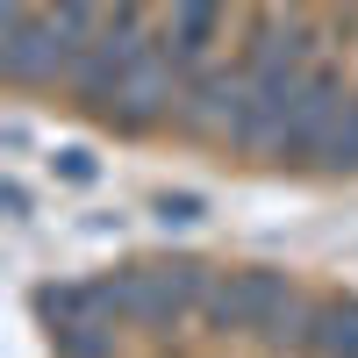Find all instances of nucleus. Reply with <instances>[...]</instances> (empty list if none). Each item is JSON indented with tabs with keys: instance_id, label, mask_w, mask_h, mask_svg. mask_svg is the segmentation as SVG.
I'll use <instances>...</instances> for the list:
<instances>
[{
	"instance_id": "nucleus-1",
	"label": "nucleus",
	"mask_w": 358,
	"mask_h": 358,
	"mask_svg": "<svg viewBox=\"0 0 358 358\" xmlns=\"http://www.w3.org/2000/svg\"><path fill=\"white\" fill-rule=\"evenodd\" d=\"M222 8L229 0H172V22H165V50H172V65L187 72V86L201 79V50H208V36H215V22H222Z\"/></svg>"
}]
</instances>
